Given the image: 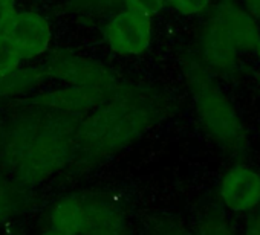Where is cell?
<instances>
[{"label": "cell", "instance_id": "1", "mask_svg": "<svg viewBox=\"0 0 260 235\" xmlns=\"http://www.w3.org/2000/svg\"><path fill=\"white\" fill-rule=\"evenodd\" d=\"M175 107V101L161 89L125 81L80 120L72 170L87 171L116 156L170 118Z\"/></svg>", "mask_w": 260, "mask_h": 235}, {"label": "cell", "instance_id": "2", "mask_svg": "<svg viewBox=\"0 0 260 235\" xmlns=\"http://www.w3.org/2000/svg\"><path fill=\"white\" fill-rule=\"evenodd\" d=\"M16 105L7 118L0 168L22 186H36L71 167L81 118Z\"/></svg>", "mask_w": 260, "mask_h": 235}, {"label": "cell", "instance_id": "3", "mask_svg": "<svg viewBox=\"0 0 260 235\" xmlns=\"http://www.w3.org/2000/svg\"><path fill=\"white\" fill-rule=\"evenodd\" d=\"M181 67L205 133L223 153L242 158L248 150V135L233 102L213 80L201 58L187 54L181 60Z\"/></svg>", "mask_w": 260, "mask_h": 235}, {"label": "cell", "instance_id": "4", "mask_svg": "<svg viewBox=\"0 0 260 235\" xmlns=\"http://www.w3.org/2000/svg\"><path fill=\"white\" fill-rule=\"evenodd\" d=\"M40 66L48 80L60 81L64 86L100 89L109 95L118 92L127 81L103 61L69 48L51 49Z\"/></svg>", "mask_w": 260, "mask_h": 235}, {"label": "cell", "instance_id": "5", "mask_svg": "<svg viewBox=\"0 0 260 235\" xmlns=\"http://www.w3.org/2000/svg\"><path fill=\"white\" fill-rule=\"evenodd\" d=\"M83 209L81 235H130L125 206L106 191L78 192Z\"/></svg>", "mask_w": 260, "mask_h": 235}, {"label": "cell", "instance_id": "6", "mask_svg": "<svg viewBox=\"0 0 260 235\" xmlns=\"http://www.w3.org/2000/svg\"><path fill=\"white\" fill-rule=\"evenodd\" d=\"M104 37L115 54L138 57L150 48L153 37L152 17L124 8L109 19L104 28Z\"/></svg>", "mask_w": 260, "mask_h": 235}, {"label": "cell", "instance_id": "7", "mask_svg": "<svg viewBox=\"0 0 260 235\" xmlns=\"http://www.w3.org/2000/svg\"><path fill=\"white\" fill-rule=\"evenodd\" d=\"M8 38L23 63H28L49 54L54 29L51 20L43 13L37 10H20Z\"/></svg>", "mask_w": 260, "mask_h": 235}, {"label": "cell", "instance_id": "8", "mask_svg": "<svg viewBox=\"0 0 260 235\" xmlns=\"http://www.w3.org/2000/svg\"><path fill=\"white\" fill-rule=\"evenodd\" d=\"M109 96L112 95L100 89L63 86L60 89L34 93L14 104H23V105L39 107L43 110L55 111V113L83 118L87 113H90L93 108H96L101 102H104Z\"/></svg>", "mask_w": 260, "mask_h": 235}, {"label": "cell", "instance_id": "9", "mask_svg": "<svg viewBox=\"0 0 260 235\" xmlns=\"http://www.w3.org/2000/svg\"><path fill=\"white\" fill-rule=\"evenodd\" d=\"M219 199L233 212H254L260 208V173L245 164L231 167L220 180Z\"/></svg>", "mask_w": 260, "mask_h": 235}, {"label": "cell", "instance_id": "10", "mask_svg": "<svg viewBox=\"0 0 260 235\" xmlns=\"http://www.w3.org/2000/svg\"><path fill=\"white\" fill-rule=\"evenodd\" d=\"M239 48L223 29V26L211 16L204 25L199 37V58L210 69L228 73L236 69Z\"/></svg>", "mask_w": 260, "mask_h": 235}, {"label": "cell", "instance_id": "11", "mask_svg": "<svg viewBox=\"0 0 260 235\" xmlns=\"http://www.w3.org/2000/svg\"><path fill=\"white\" fill-rule=\"evenodd\" d=\"M230 34L240 52L255 51L260 42V29L255 17L233 2H222L211 14Z\"/></svg>", "mask_w": 260, "mask_h": 235}, {"label": "cell", "instance_id": "12", "mask_svg": "<svg viewBox=\"0 0 260 235\" xmlns=\"http://www.w3.org/2000/svg\"><path fill=\"white\" fill-rule=\"evenodd\" d=\"M45 80L48 78L42 66H22L0 80V101H22L34 95Z\"/></svg>", "mask_w": 260, "mask_h": 235}, {"label": "cell", "instance_id": "13", "mask_svg": "<svg viewBox=\"0 0 260 235\" xmlns=\"http://www.w3.org/2000/svg\"><path fill=\"white\" fill-rule=\"evenodd\" d=\"M22 188L23 186L11 179L4 170L0 171V226L10 223L25 205Z\"/></svg>", "mask_w": 260, "mask_h": 235}, {"label": "cell", "instance_id": "14", "mask_svg": "<svg viewBox=\"0 0 260 235\" xmlns=\"http://www.w3.org/2000/svg\"><path fill=\"white\" fill-rule=\"evenodd\" d=\"M119 5H124V0H66L63 8L74 17L93 20L112 13Z\"/></svg>", "mask_w": 260, "mask_h": 235}, {"label": "cell", "instance_id": "15", "mask_svg": "<svg viewBox=\"0 0 260 235\" xmlns=\"http://www.w3.org/2000/svg\"><path fill=\"white\" fill-rule=\"evenodd\" d=\"M23 66V60L19 57L8 37H0V80L16 72Z\"/></svg>", "mask_w": 260, "mask_h": 235}, {"label": "cell", "instance_id": "16", "mask_svg": "<svg viewBox=\"0 0 260 235\" xmlns=\"http://www.w3.org/2000/svg\"><path fill=\"white\" fill-rule=\"evenodd\" d=\"M150 232L152 235H199L198 230L196 232L188 230L182 224H179L176 220L166 217V215H159L152 221Z\"/></svg>", "mask_w": 260, "mask_h": 235}, {"label": "cell", "instance_id": "17", "mask_svg": "<svg viewBox=\"0 0 260 235\" xmlns=\"http://www.w3.org/2000/svg\"><path fill=\"white\" fill-rule=\"evenodd\" d=\"M19 11L17 0H0V37H8Z\"/></svg>", "mask_w": 260, "mask_h": 235}, {"label": "cell", "instance_id": "18", "mask_svg": "<svg viewBox=\"0 0 260 235\" xmlns=\"http://www.w3.org/2000/svg\"><path fill=\"white\" fill-rule=\"evenodd\" d=\"M213 0H167V4L182 16H199L205 13Z\"/></svg>", "mask_w": 260, "mask_h": 235}, {"label": "cell", "instance_id": "19", "mask_svg": "<svg viewBox=\"0 0 260 235\" xmlns=\"http://www.w3.org/2000/svg\"><path fill=\"white\" fill-rule=\"evenodd\" d=\"M166 2L167 0H124V7L127 10H134L144 16L153 17L164 8Z\"/></svg>", "mask_w": 260, "mask_h": 235}, {"label": "cell", "instance_id": "20", "mask_svg": "<svg viewBox=\"0 0 260 235\" xmlns=\"http://www.w3.org/2000/svg\"><path fill=\"white\" fill-rule=\"evenodd\" d=\"M243 235H260V208L249 215Z\"/></svg>", "mask_w": 260, "mask_h": 235}, {"label": "cell", "instance_id": "21", "mask_svg": "<svg viewBox=\"0 0 260 235\" xmlns=\"http://www.w3.org/2000/svg\"><path fill=\"white\" fill-rule=\"evenodd\" d=\"M245 4H246L248 11H249L254 17L260 19V0H245Z\"/></svg>", "mask_w": 260, "mask_h": 235}, {"label": "cell", "instance_id": "22", "mask_svg": "<svg viewBox=\"0 0 260 235\" xmlns=\"http://www.w3.org/2000/svg\"><path fill=\"white\" fill-rule=\"evenodd\" d=\"M40 235H74V233H69V232H64V230H60V229L48 226L45 230L40 232Z\"/></svg>", "mask_w": 260, "mask_h": 235}, {"label": "cell", "instance_id": "23", "mask_svg": "<svg viewBox=\"0 0 260 235\" xmlns=\"http://www.w3.org/2000/svg\"><path fill=\"white\" fill-rule=\"evenodd\" d=\"M5 124H7V118L0 111V147H2V141H4V133H5Z\"/></svg>", "mask_w": 260, "mask_h": 235}, {"label": "cell", "instance_id": "24", "mask_svg": "<svg viewBox=\"0 0 260 235\" xmlns=\"http://www.w3.org/2000/svg\"><path fill=\"white\" fill-rule=\"evenodd\" d=\"M255 54H257V58L260 60V42H258V45H257V48H255Z\"/></svg>", "mask_w": 260, "mask_h": 235}]
</instances>
